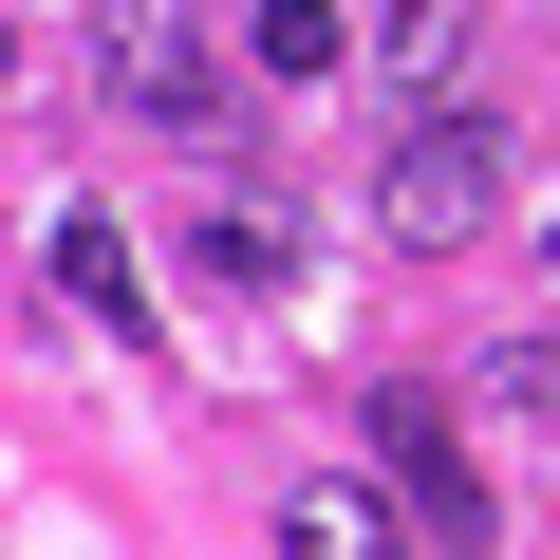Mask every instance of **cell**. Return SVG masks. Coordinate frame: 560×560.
<instances>
[{
	"instance_id": "8",
	"label": "cell",
	"mask_w": 560,
	"mask_h": 560,
	"mask_svg": "<svg viewBox=\"0 0 560 560\" xmlns=\"http://www.w3.org/2000/svg\"><path fill=\"white\" fill-rule=\"evenodd\" d=\"M0 94H20V20H0Z\"/></svg>"
},
{
	"instance_id": "1",
	"label": "cell",
	"mask_w": 560,
	"mask_h": 560,
	"mask_svg": "<svg viewBox=\"0 0 560 560\" xmlns=\"http://www.w3.org/2000/svg\"><path fill=\"white\" fill-rule=\"evenodd\" d=\"M374 224H393L411 261L486 243V224H504V131H486V113H430V131H411V150L374 168Z\"/></svg>"
},
{
	"instance_id": "4",
	"label": "cell",
	"mask_w": 560,
	"mask_h": 560,
	"mask_svg": "<svg viewBox=\"0 0 560 560\" xmlns=\"http://www.w3.org/2000/svg\"><path fill=\"white\" fill-rule=\"evenodd\" d=\"M57 300H75L94 337H131V355H150V261H131V224H113V206H75V224H57Z\"/></svg>"
},
{
	"instance_id": "3",
	"label": "cell",
	"mask_w": 560,
	"mask_h": 560,
	"mask_svg": "<svg viewBox=\"0 0 560 560\" xmlns=\"http://www.w3.org/2000/svg\"><path fill=\"white\" fill-rule=\"evenodd\" d=\"M113 94H131L150 131L224 113V75H206V20H187V0H113Z\"/></svg>"
},
{
	"instance_id": "5",
	"label": "cell",
	"mask_w": 560,
	"mask_h": 560,
	"mask_svg": "<svg viewBox=\"0 0 560 560\" xmlns=\"http://www.w3.org/2000/svg\"><path fill=\"white\" fill-rule=\"evenodd\" d=\"M280 560H411V523L374 486H300V504H280Z\"/></svg>"
},
{
	"instance_id": "7",
	"label": "cell",
	"mask_w": 560,
	"mask_h": 560,
	"mask_svg": "<svg viewBox=\"0 0 560 560\" xmlns=\"http://www.w3.org/2000/svg\"><path fill=\"white\" fill-rule=\"evenodd\" d=\"M206 261H224V280H280L300 243H280V206H224V224H206Z\"/></svg>"
},
{
	"instance_id": "6",
	"label": "cell",
	"mask_w": 560,
	"mask_h": 560,
	"mask_svg": "<svg viewBox=\"0 0 560 560\" xmlns=\"http://www.w3.org/2000/svg\"><path fill=\"white\" fill-rule=\"evenodd\" d=\"M337 57H355L337 0H261V75H337Z\"/></svg>"
},
{
	"instance_id": "9",
	"label": "cell",
	"mask_w": 560,
	"mask_h": 560,
	"mask_svg": "<svg viewBox=\"0 0 560 560\" xmlns=\"http://www.w3.org/2000/svg\"><path fill=\"white\" fill-rule=\"evenodd\" d=\"M541 261H560V224H541Z\"/></svg>"
},
{
	"instance_id": "2",
	"label": "cell",
	"mask_w": 560,
	"mask_h": 560,
	"mask_svg": "<svg viewBox=\"0 0 560 560\" xmlns=\"http://www.w3.org/2000/svg\"><path fill=\"white\" fill-rule=\"evenodd\" d=\"M374 467H393V523L411 541H486V467H467V430H448L430 374H374Z\"/></svg>"
}]
</instances>
